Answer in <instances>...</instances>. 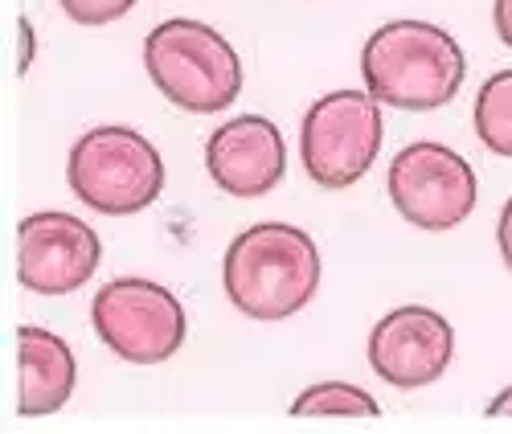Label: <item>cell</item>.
<instances>
[{
	"label": "cell",
	"mask_w": 512,
	"mask_h": 434,
	"mask_svg": "<svg viewBox=\"0 0 512 434\" xmlns=\"http://www.w3.org/2000/svg\"><path fill=\"white\" fill-rule=\"evenodd\" d=\"M17 373H21V389H17L21 418L58 414L78 385V365L70 344L50 328H33V324L17 332Z\"/></svg>",
	"instance_id": "obj_11"
},
{
	"label": "cell",
	"mask_w": 512,
	"mask_h": 434,
	"mask_svg": "<svg viewBox=\"0 0 512 434\" xmlns=\"http://www.w3.org/2000/svg\"><path fill=\"white\" fill-rule=\"evenodd\" d=\"M455 353L451 324L431 308H394L369 332V365L394 389H418L447 373Z\"/></svg>",
	"instance_id": "obj_9"
},
{
	"label": "cell",
	"mask_w": 512,
	"mask_h": 434,
	"mask_svg": "<svg viewBox=\"0 0 512 434\" xmlns=\"http://www.w3.org/2000/svg\"><path fill=\"white\" fill-rule=\"evenodd\" d=\"M226 295L250 320H287L320 287V250L312 234L287 222L242 230L222 263Z\"/></svg>",
	"instance_id": "obj_2"
},
{
	"label": "cell",
	"mask_w": 512,
	"mask_h": 434,
	"mask_svg": "<svg viewBox=\"0 0 512 434\" xmlns=\"http://www.w3.org/2000/svg\"><path fill=\"white\" fill-rule=\"evenodd\" d=\"M103 258L99 234L74 213H29L17 230V279L37 295H66L87 283Z\"/></svg>",
	"instance_id": "obj_8"
},
{
	"label": "cell",
	"mask_w": 512,
	"mask_h": 434,
	"mask_svg": "<svg viewBox=\"0 0 512 434\" xmlns=\"http://www.w3.org/2000/svg\"><path fill=\"white\" fill-rule=\"evenodd\" d=\"M205 168L222 193L263 197L283 181V168H287L283 132L267 115H238L209 136Z\"/></svg>",
	"instance_id": "obj_10"
},
{
	"label": "cell",
	"mask_w": 512,
	"mask_h": 434,
	"mask_svg": "<svg viewBox=\"0 0 512 434\" xmlns=\"http://www.w3.org/2000/svg\"><path fill=\"white\" fill-rule=\"evenodd\" d=\"M17 33H21V70H29V62H33V25L21 17L17 21Z\"/></svg>",
	"instance_id": "obj_17"
},
{
	"label": "cell",
	"mask_w": 512,
	"mask_h": 434,
	"mask_svg": "<svg viewBox=\"0 0 512 434\" xmlns=\"http://www.w3.org/2000/svg\"><path fill=\"white\" fill-rule=\"evenodd\" d=\"M140 5V0H62L66 17H74L78 25H107V21H119Z\"/></svg>",
	"instance_id": "obj_14"
},
{
	"label": "cell",
	"mask_w": 512,
	"mask_h": 434,
	"mask_svg": "<svg viewBox=\"0 0 512 434\" xmlns=\"http://www.w3.org/2000/svg\"><path fill=\"white\" fill-rule=\"evenodd\" d=\"M144 66L156 91L189 115H218L242 91L238 50L205 21L173 17L156 25L144 41Z\"/></svg>",
	"instance_id": "obj_3"
},
{
	"label": "cell",
	"mask_w": 512,
	"mask_h": 434,
	"mask_svg": "<svg viewBox=\"0 0 512 434\" xmlns=\"http://www.w3.org/2000/svg\"><path fill=\"white\" fill-rule=\"evenodd\" d=\"M361 74L377 103L398 111H435L459 95L467 58L447 29L406 17L369 33Z\"/></svg>",
	"instance_id": "obj_1"
},
{
	"label": "cell",
	"mask_w": 512,
	"mask_h": 434,
	"mask_svg": "<svg viewBox=\"0 0 512 434\" xmlns=\"http://www.w3.org/2000/svg\"><path fill=\"white\" fill-rule=\"evenodd\" d=\"M291 414L295 418H377L381 406L373 394H365V389L349 381H320L291 402Z\"/></svg>",
	"instance_id": "obj_13"
},
{
	"label": "cell",
	"mask_w": 512,
	"mask_h": 434,
	"mask_svg": "<svg viewBox=\"0 0 512 434\" xmlns=\"http://www.w3.org/2000/svg\"><path fill=\"white\" fill-rule=\"evenodd\" d=\"M390 201L418 230H455L476 209V172L455 148L418 140L390 164Z\"/></svg>",
	"instance_id": "obj_7"
},
{
	"label": "cell",
	"mask_w": 512,
	"mask_h": 434,
	"mask_svg": "<svg viewBox=\"0 0 512 434\" xmlns=\"http://www.w3.org/2000/svg\"><path fill=\"white\" fill-rule=\"evenodd\" d=\"M488 418H512V385L500 389V394L488 402Z\"/></svg>",
	"instance_id": "obj_18"
},
{
	"label": "cell",
	"mask_w": 512,
	"mask_h": 434,
	"mask_svg": "<svg viewBox=\"0 0 512 434\" xmlns=\"http://www.w3.org/2000/svg\"><path fill=\"white\" fill-rule=\"evenodd\" d=\"M66 181L87 209L127 217L160 197L164 160L136 127H95L74 144Z\"/></svg>",
	"instance_id": "obj_4"
},
{
	"label": "cell",
	"mask_w": 512,
	"mask_h": 434,
	"mask_svg": "<svg viewBox=\"0 0 512 434\" xmlns=\"http://www.w3.org/2000/svg\"><path fill=\"white\" fill-rule=\"evenodd\" d=\"M496 246H500L504 267L512 271V201L500 209V222H496Z\"/></svg>",
	"instance_id": "obj_15"
},
{
	"label": "cell",
	"mask_w": 512,
	"mask_h": 434,
	"mask_svg": "<svg viewBox=\"0 0 512 434\" xmlns=\"http://www.w3.org/2000/svg\"><path fill=\"white\" fill-rule=\"evenodd\" d=\"M381 107L369 91H336L308 107L300 123L304 172L320 189L357 185L381 148Z\"/></svg>",
	"instance_id": "obj_5"
},
{
	"label": "cell",
	"mask_w": 512,
	"mask_h": 434,
	"mask_svg": "<svg viewBox=\"0 0 512 434\" xmlns=\"http://www.w3.org/2000/svg\"><path fill=\"white\" fill-rule=\"evenodd\" d=\"M492 21H496L500 41L512 50V0H496V5H492Z\"/></svg>",
	"instance_id": "obj_16"
},
{
	"label": "cell",
	"mask_w": 512,
	"mask_h": 434,
	"mask_svg": "<svg viewBox=\"0 0 512 434\" xmlns=\"http://www.w3.org/2000/svg\"><path fill=\"white\" fill-rule=\"evenodd\" d=\"M91 324L107 349L132 365H160L185 344L181 299L152 279H111L91 303Z\"/></svg>",
	"instance_id": "obj_6"
},
{
	"label": "cell",
	"mask_w": 512,
	"mask_h": 434,
	"mask_svg": "<svg viewBox=\"0 0 512 434\" xmlns=\"http://www.w3.org/2000/svg\"><path fill=\"white\" fill-rule=\"evenodd\" d=\"M476 136L488 152L512 156V70H496L476 95Z\"/></svg>",
	"instance_id": "obj_12"
}]
</instances>
